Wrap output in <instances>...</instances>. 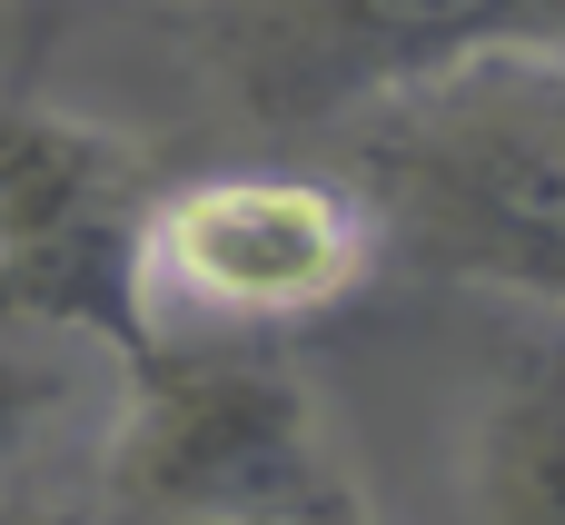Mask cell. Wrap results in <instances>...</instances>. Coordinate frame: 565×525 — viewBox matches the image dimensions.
Here are the masks:
<instances>
[{"instance_id":"cell-1","label":"cell","mask_w":565,"mask_h":525,"mask_svg":"<svg viewBox=\"0 0 565 525\" xmlns=\"http://www.w3.org/2000/svg\"><path fill=\"white\" fill-rule=\"evenodd\" d=\"M338 149L407 268L565 308V50L407 89L348 119Z\"/></svg>"},{"instance_id":"cell-2","label":"cell","mask_w":565,"mask_h":525,"mask_svg":"<svg viewBox=\"0 0 565 525\" xmlns=\"http://www.w3.org/2000/svg\"><path fill=\"white\" fill-rule=\"evenodd\" d=\"M358 486L278 347L169 338L109 427L99 516H209V525H338Z\"/></svg>"},{"instance_id":"cell-3","label":"cell","mask_w":565,"mask_h":525,"mask_svg":"<svg viewBox=\"0 0 565 525\" xmlns=\"http://www.w3.org/2000/svg\"><path fill=\"white\" fill-rule=\"evenodd\" d=\"M526 50H565V0H189V69L268 139H338L407 89Z\"/></svg>"},{"instance_id":"cell-4","label":"cell","mask_w":565,"mask_h":525,"mask_svg":"<svg viewBox=\"0 0 565 525\" xmlns=\"http://www.w3.org/2000/svg\"><path fill=\"white\" fill-rule=\"evenodd\" d=\"M169 159L0 79V328L109 347L129 377L169 347L149 308V218Z\"/></svg>"},{"instance_id":"cell-5","label":"cell","mask_w":565,"mask_h":525,"mask_svg":"<svg viewBox=\"0 0 565 525\" xmlns=\"http://www.w3.org/2000/svg\"><path fill=\"white\" fill-rule=\"evenodd\" d=\"M387 258V228L348 169H179L149 218L159 338L278 347L338 318Z\"/></svg>"},{"instance_id":"cell-6","label":"cell","mask_w":565,"mask_h":525,"mask_svg":"<svg viewBox=\"0 0 565 525\" xmlns=\"http://www.w3.org/2000/svg\"><path fill=\"white\" fill-rule=\"evenodd\" d=\"M467 506L477 525H565V308H536L477 387Z\"/></svg>"},{"instance_id":"cell-7","label":"cell","mask_w":565,"mask_h":525,"mask_svg":"<svg viewBox=\"0 0 565 525\" xmlns=\"http://www.w3.org/2000/svg\"><path fill=\"white\" fill-rule=\"evenodd\" d=\"M119 367L89 338H50V328H0V506L20 496V476L40 467V447L79 417L89 377ZM129 377V367H119Z\"/></svg>"},{"instance_id":"cell-8","label":"cell","mask_w":565,"mask_h":525,"mask_svg":"<svg viewBox=\"0 0 565 525\" xmlns=\"http://www.w3.org/2000/svg\"><path fill=\"white\" fill-rule=\"evenodd\" d=\"M89 10H99V0H10V20H20V40H10V89H30V79H40V60H50Z\"/></svg>"},{"instance_id":"cell-9","label":"cell","mask_w":565,"mask_h":525,"mask_svg":"<svg viewBox=\"0 0 565 525\" xmlns=\"http://www.w3.org/2000/svg\"><path fill=\"white\" fill-rule=\"evenodd\" d=\"M0 525H109L99 506H60V496H10Z\"/></svg>"},{"instance_id":"cell-10","label":"cell","mask_w":565,"mask_h":525,"mask_svg":"<svg viewBox=\"0 0 565 525\" xmlns=\"http://www.w3.org/2000/svg\"><path fill=\"white\" fill-rule=\"evenodd\" d=\"M109 525H209V516H109Z\"/></svg>"},{"instance_id":"cell-11","label":"cell","mask_w":565,"mask_h":525,"mask_svg":"<svg viewBox=\"0 0 565 525\" xmlns=\"http://www.w3.org/2000/svg\"><path fill=\"white\" fill-rule=\"evenodd\" d=\"M338 525H377V516H367V506H348V516H338Z\"/></svg>"}]
</instances>
